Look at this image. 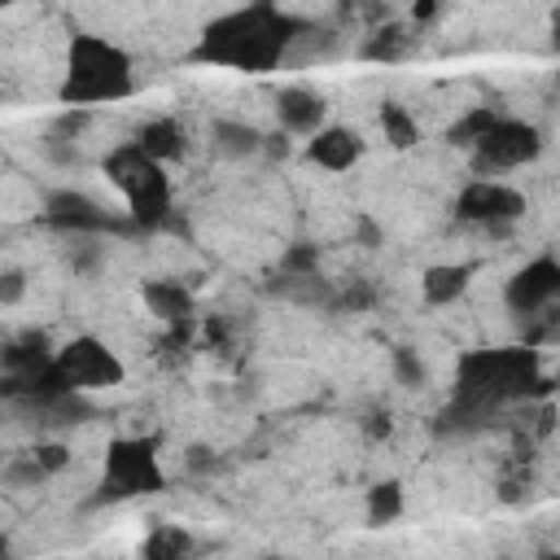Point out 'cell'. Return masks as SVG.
Masks as SVG:
<instances>
[{
    "label": "cell",
    "mask_w": 560,
    "mask_h": 560,
    "mask_svg": "<svg viewBox=\"0 0 560 560\" xmlns=\"http://www.w3.org/2000/svg\"><path fill=\"white\" fill-rule=\"evenodd\" d=\"M289 31L293 26L280 13L258 4V9H245V13L219 18L201 39V57H214V61H228V66H241V70H267L284 57V44L293 39Z\"/></svg>",
    "instance_id": "cell-1"
},
{
    "label": "cell",
    "mask_w": 560,
    "mask_h": 560,
    "mask_svg": "<svg viewBox=\"0 0 560 560\" xmlns=\"http://www.w3.org/2000/svg\"><path fill=\"white\" fill-rule=\"evenodd\" d=\"M127 92H131V61L105 39H92V35L74 39L70 74H66V101L92 109V105L127 96Z\"/></svg>",
    "instance_id": "cell-2"
},
{
    "label": "cell",
    "mask_w": 560,
    "mask_h": 560,
    "mask_svg": "<svg viewBox=\"0 0 560 560\" xmlns=\"http://www.w3.org/2000/svg\"><path fill=\"white\" fill-rule=\"evenodd\" d=\"M109 175H114V184L122 188V197H127L136 223H162V219H166L171 184H166V175H162V162H153V158L140 153L136 144H127V149H118V153L109 158Z\"/></svg>",
    "instance_id": "cell-3"
},
{
    "label": "cell",
    "mask_w": 560,
    "mask_h": 560,
    "mask_svg": "<svg viewBox=\"0 0 560 560\" xmlns=\"http://www.w3.org/2000/svg\"><path fill=\"white\" fill-rule=\"evenodd\" d=\"M472 149V162L481 175H499V171H512V166H525L542 153V131L534 122H521V118H490L486 131L468 144Z\"/></svg>",
    "instance_id": "cell-4"
},
{
    "label": "cell",
    "mask_w": 560,
    "mask_h": 560,
    "mask_svg": "<svg viewBox=\"0 0 560 560\" xmlns=\"http://www.w3.org/2000/svg\"><path fill=\"white\" fill-rule=\"evenodd\" d=\"M455 210H459V219H468V223H481V228H490V232H503L512 219H521L525 197H521L512 184L481 175V179H472V184L459 192Z\"/></svg>",
    "instance_id": "cell-5"
},
{
    "label": "cell",
    "mask_w": 560,
    "mask_h": 560,
    "mask_svg": "<svg viewBox=\"0 0 560 560\" xmlns=\"http://www.w3.org/2000/svg\"><path fill=\"white\" fill-rule=\"evenodd\" d=\"M57 372L70 389H105L122 381V363L109 354V346H101L96 337H79L66 350H57Z\"/></svg>",
    "instance_id": "cell-6"
},
{
    "label": "cell",
    "mask_w": 560,
    "mask_h": 560,
    "mask_svg": "<svg viewBox=\"0 0 560 560\" xmlns=\"http://www.w3.org/2000/svg\"><path fill=\"white\" fill-rule=\"evenodd\" d=\"M105 477H109V494H149L162 486V468L149 442H114L109 459H105Z\"/></svg>",
    "instance_id": "cell-7"
},
{
    "label": "cell",
    "mask_w": 560,
    "mask_h": 560,
    "mask_svg": "<svg viewBox=\"0 0 560 560\" xmlns=\"http://www.w3.org/2000/svg\"><path fill=\"white\" fill-rule=\"evenodd\" d=\"M556 293H560V262H556L551 254L525 262V267L508 280V306H512L516 315H525V319L538 315L542 306H551Z\"/></svg>",
    "instance_id": "cell-8"
},
{
    "label": "cell",
    "mask_w": 560,
    "mask_h": 560,
    "mask_svg": "<svg viewBox=\"0 0 560 560\" xmlns=\"http://www.w3.org/2000/svg\"><path fill=\"white\" fill-rule=\"evenodd\" d=\"M324 114H328V105H324V96L315 88L293 83V88H280V96H276V122H280L284 136H311V131H319L324 127Z\"/></svg>",
    "instance_id": "cell-9"
},
{
    "label": "cell",
    "mask_w": 560,
    "mask_h": 560,
    "mask_svg": "<svg viewBox=\"0 0 560 560\" xmlns=\"http://www.w3.org/2000/svg\"><path fill=\"white\" fill-rule=\"evenodd\" d=\"M306 158L324 171H350L363 158V136L350 127H319V131H311Z\"/></svg>",
    "instance_id": "cell-10"
},
{
    "label": "cell",
    "mask_w": 560,
    "mask_h": 560,
    "mask_svg": "<svg viewBox=\"0 0 560 560\" xmlns=\"http://www.w3.org/2000/svg\"><path fill=\"white\" fill-rule=\"evenodd\" d=\"M48 219L70 228V232H101V228H109V214L92 197H83V192H52L48 197Z\"/></svg>",
    "instance_id": "cell-11"
},
{
    "label": "cell",
    "mask_w": 560,
    "mask_h": 560,
    "mask_svg": "<svg viewBox=\"0 0 560 560\" xmlns=\"http://www.w3.org/2000/svg\"><path fill=\"white\" fill-rule=\"evenodd\" d=\"M468 280H472L468 262H438V267H429L420 276V293H424L429 306H451L468 289Z\"/></svg>",
    "instance_id": "cell-12"
},
{
    "label": "cell",
    "mask_w": 560,
    "mask_h": 560,
    "mask_svg": "<svg viewBox=\"0 0 560 560\" xmlns=\"http://www.w3.org/2000/svg\"><path fill=\"white\" fill-rule=\"evenodd\" d=\"M136 149L149 153L153 162H171V158H179L188 149V140H184V127L175 118H149L136 131Z\"/></svg>",
    "instance_id": "cell-13"
},
{
    "label": "cell",
    "mask_w": 560,
    "mask_h": 560,
    "mask_svg": "<svg viewBox=\"0 0 560 560\" xmlns=\"http://www.w3.org/2000/svg\"><path fill=\"white\" fill-rule=\"evenodd\" d=\"M140 298H144L149 315H158V319H166V324H179V319L192 315V293H188L184 284H175V280H149V284L140 289Z\"/></svg>",
    "instance_id": "cell-14"
},
{
    "label": "cell",
    "mask_w": 560,
    "mask_h": 560,
    "mask_svg": "<svg viewBox=\"0 0 560 560\" xmlns=\"http://www.w3.org/2000/svg\"><path fill=\"white\" fill-rule=\"evenodd\" d=\"M262 131L258 127H249V122H236V118H219L214 127H210V144H214V153H223V158H254V153H262Z\"/></svg>",
    "instance_id": "cell-15"
},
{
    "label": "cell",
    "mask_w": 560,
    "mask_h": 560,
    "mask_svg": "<svg viewBox=\"0 0 560 560\" xmlns=\"http://www.w3.org/2000/svg\"><path fill=\"white\" fill-rule=\"evenodd\" d=\"M381 131H385V140H389L394 149H411V144L420 140L416 118H411L402 105H394V101H385V105H381Z\"/></svg>",
    "instance_id": "cell-16"
},
{
    "label": "cell",
    "mask_w": 560,
    "mask_h": 560,
    "mask_svg": "<svg viewBox=\"0 0 560 560\" xmlns=\"http://www.w3.org/2000/svg\"><path fill=\"white\" fill-rule=\"evenodd\" d=\"M402 512V486L398 481H381L368 490V525H389Z\"/></svg>",
    "instance_id": "cell-17"
},
{
    "label": "cell",
    "mask_w": 560,
    "mask_h": 560,
    "mask_svg": "<svg viewBox=\"0 0 560 560\" xmlns=\"http://www.w3.org/2000/svg\"><path fill=\"white\" fill-rule=\"evenodd\" d=\"M44 477H48V472L39 468L35 455H9V459L0 464V486H9V490H35Z\"/></svg>",
    "instance_id": "cell-18"
},
{
    "label": "cell",
    "mask_w": 560,
    "mask_h": 560,
    "mask_svg": "<svg viewBox=\"0 0 560 560\" xmlns=\"http://www.w3.org/2000/svg\"><path fill=\"white\" fill-rule=\"evenodd\" d=\"M407 44H411L407 26H385V31H376V35H372L368 57H376V61H394V57H402V52H407Z\"/></svg>",
    "instance_id": "cell-19"
},
{
    "label": "cell",
    "mask_w": 560,
    "mask_h": 560,
    "mask_svg": "<svg viewBox=\"0 0 560 560\" xmlns=\"http://www.w3.org/2000/svg\"><path fill=\"white\" fill-rule=\"evenodd\" d=\"M389 359H394V376H398L402 385H411V389H416V385H424V381H429V372H424V363H420V354H416L411 346H398Z\"/></svg>",
    "instance_id": "cell-20"
},
{
    "label": "cell",
    "mask_w": 560,
    "mask_h": 560,
    "mask_svg": "<svg viewBox=\"0 0 560 560\" xmlns=\"http://www.w3.org/2000/svg\"><path fill=\"white\" fill-rule=\"evenodd\" d=\"M192 542H188V534H179V529H158L149 542H144V556H179V551H188Z\"/></svg>",
    "instance_id": "cell-21"
},
{
    "label": "cell",
    "mask_w": 560,
    "mask_h": 560,
    "mask_svg": "<svg viewBox=\"0 0 560 560\" xmlns=\"http://www.w3.org/2000/svg\"><path fill=\"white\" fill-rule=\"evenodd\" d=\"M31 455L39 459V468H44L48 477H52V472H61V468L70 464V446H61V442H39Z\"/></svg>",
    "instance_id": "cell-22"
},
{
    "label": "cell",
    "mask_w": 560,
    "mask_h": 560,
    "mask_svg": "<svg viewBox=\"0 0 560 560\" xmlns=\"http://www.w3.org/2000/svg\"><path fill=\"white\" fill-rule=\"evenodd\" d=\"M490 118H494L490 109H472V114H468L459 127H451V140H459V144H472V140L486 131V122H490Z\"/></svg>",
    "instance_id": "cell-23"
},
{
    "label": "cell",
    "mask_w": 560,
    "mask_h": 560,
    "mask_svg": "<svg viewBox=\"0 0 560 560\" xmlns=\"http://www.w3.org/2000/svg\"><path fill=\"white\" fill-rule=\"evenodd\" d=\"M22 298H26V276L18 267L0 271V306H18Z\"/></svg>",
    "instance_id": "cell-24"
},
{
    "label": "cell",
    "mask_w": 560,
    "mask_h": 560,
    "mask_svg": "<svg viewBox=\"0 0 560 560\" xmlns=\"http://www.w3.org/2000/svg\"><path fill=\"white\" fill-rule=\"evenodd\" d=\"M438 9H442V0H416L411 4V18L416 22H429V18H438Z\"/></svg>",
    "instance_id": "cell-25"
},
{
    "label": "cell",
    "mask_w": 560,
    "mask_h": 560,
    "mask_svg": "<svg viewBox=\"0 0 560 560\" xmlns=\"http://www.w3.org/2000/svg\"><path fill=\"white\" fill-rule=\"evenodd\" d=\"M210 464H214V459H210L206 446H192V451H188V468H192V472H201V468H210Z\"/></svg>",
    "instance_id": "cell-26"
},
{
    "label": "cell",
    "mask_w": 560,
    "mask_h": 560,
    "mask_svg": "<svg viewBox=\"0 0 560 560\" xmlns=\"http://www.w3.org/2000/svg\"><path fill=\"white\" fill-rule=\"evenodd\" d=\"M0 4H13V0H0Z\"/></svg>",
    "instance_id": "cell-27"
},
{
    "label": "cell",
    "mask_w": 560,
    "mask_h": 560,
    "mask_svg": "<svg viewBox=\"0 0 560 560\" xmlns=\"http://www.w3.org/2000/svg\"><path fill=\"white\" fill-rule=\"evenodd\" d=\"M0 551H4V538H0Z\"/></svg>",
    "instance_id": "cell-28"
}]
</instances>
